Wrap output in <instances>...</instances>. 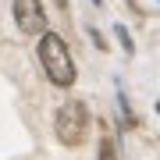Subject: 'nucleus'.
Returning a JSON list of instances; mask_svg holds the SVG:
<instances>
[{
  "label": "nucleus",
  "instance_id": "7ed1b4c3",
  "mask_svg": "<svg viewBox=\"0 0 160 160\" xmlns=\"http://www.w3.org/2000/svg\"><path fill=\"white\" fill-rule=\"evenodd\" d=\"M14 22L25 36H39L46 32V14L39 0H14Z\"/></svg>",
  "mask_w": 160,
  "mask_h": 160
},
{
  "label": "nucleus",
  "instance_id": "20e7f679",
  "mask_svg": "<svg viewBox=\"0 0 160 160\" xmlns=\"http://www.w3.org/2000/svg\"><path fill=\"white\" fill-rule=\"evenodd\" d=\"M100 160H118V157H114V149H110V142H103V146H100Z\"/></svg>",
  "mask_w": 160,
  "mask_h": 160
},
{
  "label": "nucleus",
  "instance_id": "f257e3e1",
  "mask_svg": "<svg viewBox=\"0 0 160 160\" xmlns=\"http://www.w3.org/2000/svg\"><path fill=\"white\" fill-rule=\"evenodd\" d=\"M39 64L46 71V78L53 86L68 89L75 82V61H71V50L68 43L61 39L57 32H39Z\"/></svg>",
  "mask_w": 160,
  "mask_h": 160
},
{
  "label": "nucleus",
  "instance_id": "f03ea898",
  "mask_svg": "<svg viewBox=\"0 0 160 160\" xmlns=\"http://www.w3.org/2000/svg\"><path fill=\"white\" fill-rule=\"evenodd\" d=\"M86 125H89V110H86L82 100H68V103L57 110V118H53L57 139H61L64 146H78L82 135H86Z\"/></svg>",
  "mask_w": 160,
  "mask_h": 160
}]
</instances>
